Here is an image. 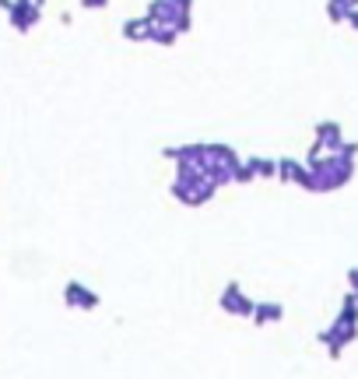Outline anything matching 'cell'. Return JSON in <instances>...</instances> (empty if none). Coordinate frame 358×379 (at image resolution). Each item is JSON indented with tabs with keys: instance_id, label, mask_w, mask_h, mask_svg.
Listing matches in <instances>:
<instances>
[{
	"instance_id": "cell-1",
	"label": "cell",
	"mask_w": 358,
	"mask_h": 379,
	"mask_svg": "<svg viewBox=\"0 0 358 379\" xmlns=\"http://www.w3.org/2000/svg\"><path fill=\"white\" fill-rule=\"evenodd\" d=\"M169 193L183 204V207H204L218 186L211 183V176L200 169V165H176V176L169 183Z\"/></svg>"
},
{
	"instance_id": "cell-2",
	"label": "cell",
	"mask_w": 358,
	"mask_h": 379,
	"mask_svg": "<svg viewBox=\"0 0 358 379\" xmlns=\"http://www.w3.org/2000/svg\"><path fill=\"white\" fill-rule=\"evenodd\" d=\"M309 176H312V190L309 193H333V190H344L351 183L354 162L337 155V151H330V155H323L319 162L309 165Z\"/></svg>"
},
{
	"instance_id": "cell-3",
	"label": "cell",
	"mask_w": 358,
	"mask_h": 379,
	"mask_svg": "<svg viewBox=\"0 0 358 379\" xmlns=\"http://www.w3.org/2000/svg\"><path fill=\"white\" fill-rule=\"evenodd\" d=\"M218 305H221L228 316H242V319H246V316H253V305H256V302L246 295V288H242L239 281H228V284L221 288V295H218Z\"/></svg>"
},
{
	"instance_id": "cell-4",
	"label": "cell",
	"mask_w": 358,
	"mask_h": 379,
	"mask_svg": "<svg viewBox=\"0 0 358 379\" xmlns=\"http://www.w3.org/2000/svg\"><path fill=\"white\" fill-rule=\"evenodd\" d=\"M8 22H11V29L15 32H32L39 22H43V8L36 4V0H15V8L8 11Z\"/></svg>"
},
{
	"instance_id": "cell-5",
	"label": "cell",
	"mask_w": 358,
	"mask_h": 379,
	"mask_svg": "<svg viewBox=\"0 0 358 379\" xmlns=\"http://www.w3.org/2000/svg\"><path fill=\"white\" fill-rule=\"evenodd\" d=\"M64 302H67V309H85V312H92V309H99V291H92V288L81 284V281H67V284H64Z\"/></svg>"
},
{
	"instance_id": "cell-6",
	"label": "cell",
	"mask_w": 358,
	"mask_h": 379,
	"mask_svg": "<svg viewBox=\"0 0 358 379\" xmlns=\"http://www.w3.org/2000/svg\"><path fill=\"white\" fill-rule=\"evenodd\" d=\"M354 337H358V326L340 323V319H333V323H330V330H323V333H319V340L326 344V351H330L333 358H337V354H340V347H344V344H351Z\"/></svg>"
},
{
	"instance_id": "cell-7",
	"label": "cell",
	"mask_w": 358,
	"mask_h": 379,
	"mask_svg": "<svg viewBox=\"0 0 358 379\" xmlns=\"http://www.w3.org/2000/svg\"><path fill=\"white\" fill-rule=\"evenodd\" d=\"M312 141L323 144V151H337V148L344 144V127H340L337 120H319V123L312 127Z\"/></svg>"
},
{
	"instance_id": "cell-8",
	"label": "cell",
	"mask_w": 358,
	"mask_h": 379,
	"mask_svg": "<svg viewBox=\"0 0 358 379\" xmlns=\"http://www.w3.org/2000/svg\"><path fill=\"white\" fill-rule=\"evenodd\" d=\"M281 316H284V305H281V302H256L249 319H253L256 326H270V323H277Z\"/></svg>"
},
{
	"instance_id": "cell-9",
	"label": "cell",
	"mask_w": 358,
	"mask_h": 379,
	"mask_svg": "<svg viewBox=\"0 0 358 379\" xmlns=\"http://www.w3.org/2000/svg\"><path fill=\"white\" fill-rule=\"evenodd\" d=\"M120 36L127 39V43H148V18L141 15V18H127L123 25H120Z\"/></svg>"
},
{
	"instance_id": "cell-10",
	"label": "cell",
	"mask_w": 358,
	"mask_h": 379,
	"mask_svg": "<svg viewBox=\"0 0 358 379\" xmlns=\"http://www.w3.org/2000/svg\"><path fill=\"white\" fill-rule=\"evenodd\" d=\"M148 43H155V46H176L179 43V32L172 25H151L148 22Z\"/></svg>"
},
{
	"instance_id": "cell-11",
	"label": "cell",
	"mask_w": 358,
	"mask_h": 379,
	"mask_svg": "<svg viewBox=\"0 0 358 379\" xmlns=\"http://www.w3.org/2000/svg\"><path fill=\"white\" fill-rule=\"evenodd\" d=\"M246 162H249V169L256 172V179H277V158H263V155H249Z\"/></svg>"
},
{
	"instance_id": "cell-12",
	"label": "cell",
	"mask_w": 358,
	"mask_h": 379,
	"mask_svg": "<svg viewBox=\"0 0 358 379\" xmlns=\"http://www.w3.org/2000/svg\"><path fill=\"white\" fill-rule=\"evenodd\" d=\"M302 169H305V162H298V158H277V179L281 183H298Z\"/></svg>"
},
{
	"instance_id": "cell-13",
	"label": "cell",
	"mask_w": 358,
	"mask_h": 379,
	"mask_svg": "<svg viewBox=\"0 0 358 379\" xmlns=\"http://www.w3.org/2000/svg\"><path fill=\"white\" fill-rule=\"evenodd\" d=\"M351 11H354V8H347L344 0H326V18H330L333 25H344Z\"/></svg>"
},
{
	"instance_id": "cell-14",
	"label": "cell",
	"mask_w": 358,
	"mask_h": 379,
	"mask_svg": "<svg viewBox=\"0 0 358 379\" xmlns=\"http://www.w3.org/2000/svg\"><path fill=\"white\" fill-rule=\"evenodd\" d=\"M253 179H256V172L249 169V162H239V165H235V172H232V183L246 186V183H253Z\"/></svg>"
},
{
	"instance_id": "cell-15",
	"label": "cell",
	"mask_w": 358,
	"mask_h": 379,
	"mask_svg": "<svg viewBox=\"0 0 358 379\" xmlns=\"http://www.w3.org/2000/svg\"><path fill=\"white\" fill-rule=\"evenodd\" d=\"M337 155H344V158H351V162H358V141H347V137H344V144L337 148Z\"/></svg>"
},
{
	"instance_id": "cell-16",
	"label": "cell",
	"mask_w": 358,
	"mask_h": 379,
	"mask_svg": "<svg viewBox=\"0 0 358 379\" xmlns=\"http://www.w3.org/2000/svg\"><path fill=\"white\" fill-rule=\"evenodd\" d=\"M78 4L85 11H102V8H109V0H78Z\"/></svg>"
},
{
	"instance_id": "cell-17",
	"label": "cell",
	"mask_w": 358,
	"mask_h": 379,
	"mask_svg": "<svg viewBox=\"0 0 358 379\" xmlns=\"http://www.w3.org/2000/svg\"><path fill=\"white\" fill-rule=\"evenodd\" d=\"M347 291L358 298V267H351V270H347Z\"/></svg>"
},
{
	"instance_id": "cell-18",
	"label": "cell",
	"mask_w": 358,
	"mask_h": 379,
	"mask_svg": "<svg viewBox=\"0 0 358 379\" xmlns=\"http://www.w3.org/2000/svg\"><path fill=\"white\" fill-rule=\"evenodd\" d=\"M344 25H347V29H354V32H358V8H354V11H351V15H347V22H344Z\"/></svg>"
},
{
	"instance_id": "cell-19",
	"label": "cell",
	"mask_w": 358,
	"mask_h": 379,
	"mask_svg": "<svg viewBox=\"0 0 358 379\" xmlns=\"http://www.w3.org/2000/svg\"><path fill=\"white\" fill-rule=\"evenodd\" d=\"M11 8H15V0H0V11H4V15H8Z\"/></svg>"
}]
</instances>
